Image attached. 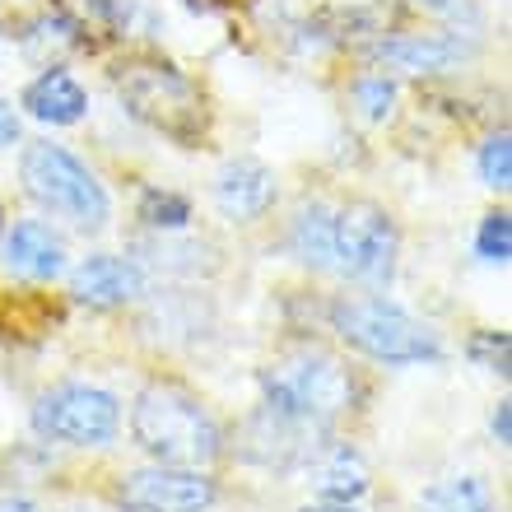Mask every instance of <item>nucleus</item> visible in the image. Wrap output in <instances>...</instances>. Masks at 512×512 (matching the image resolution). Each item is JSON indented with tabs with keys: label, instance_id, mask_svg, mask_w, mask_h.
Masks as SVG:
<instances>
[{
	"label": "nucleus",
	"instance_id": "9d476101",
	"mask_svg": "<svg viewBox=\"0 0 512 512\" xmlns=\"http://www.w3.org/2000/svg\"><path fill=\"white\" fill-rule=\"evenodd\" d=\"M5 266L24 280H52L66 266V243L42 219H24L5 233Z\"/></svg>",
	"mask_w": 512,
	"mask_h": 512
},
{
	"label": "nucleus",
	"instance_id": "6ab92c4d",
	"mask_svg": "<svg viewBox=\"0 0 512 512\" xmlns=\"http://www.w3.org/2000/svg\"><path fill=\"white\" fill-rule=\"evenodd\" d=\"M354 103L364 108L368 122H382L391 112V103H396V84H391L387 75H368V80L354 84Z\"/></svg>",
	"mask_w": 512,
	"mask_h": 512
},
{
	"label": "nucleus",
	"instance_id": "4468645a",
	"mask_svg": "<svg viewBox=\"0 0 512 512\" xmlns=\"http://www.w3.org/2000/svg\"><path fill=\"white\" fill-rule=\"evenodd\" d=\"M312 485L322 489V499L331 503H350L368 489V471L364 461L354 457L350 447H326L322 457L312 461Z\"/></svg>",
	"mask_w": 512,
	"mask_h": 512
},
{
	"label": "nucleus",
	"instance_id": "20e7f679",
	"mask_svg": "<svg viewBox=\"0 0 512 512\" xmlns=\"http://www.w3.org/2000/svg\"><path fill=\"white\" fill-rule=\"evenodd\" d=\"M354 396L350 373L326 354H294L266 373V410L289 424H322Z\"/></svg>",
	"mask_w": 512,
	"mask_h": 512
},
{
	"label": "nucleus",
	"instance_id": "39448f33",
	"mask_svg": "<svg viewBox=\"0 0 512 512\" xmlns=\"http://www.w3.org/2000/svg\"><path fill=\"white\" fill-rule=\"evenodd\" d=\"M336 331L350 340L354 350H364L368 359L382 364H424L438 359V336L429 326H419L410 312L391 308L382 298H354L336 308Z\"/></svg>",
	"mask_w": 512,
	"mask_h": 512
},
{
	"label": "nucleus",
	"instance_id": "f257e3e1",
	"mask_svg": "<svg viewBox=\"0 0 512 512\" xmlns=\"http://www.w3.org/2000/svg\"><path fill=\"white\" fill-rule=\"evenodd\" d=\"M131 433L159 466L201 471L219 457V429L187 391L177 387H145L135 396Z\"/></svg>",
	"mask_w": 512,
	"mask_h": 512
},
{
	"label": "nucleus",
	"instance_id": "7ed1b4c3",
	"mask_svg": "<svg viewBox=\"0 0 512 512\" xmlns=\"http://www.w3.org/2000/svg\"><path fill=\"white\" fill-rule=\"evenodd\" d=\"M117 94H122L126 112H131L135 122L154 126V131L168 135V140H177V145L201 140L205 98L182 70H173V66H126L122 80H117Z\"/></svg>",
	"mask_w": 512,
	"mask_h": 512
},
{
	"label": "nucleus",
	"instance_id": "f03ea898",
	"mask_svg": "<svg viewBox=\"0 0 512 512\" xmlns=\"http://www.w3.org/2000/svg\"><path fill=\"white\" fill-rule=\"evenodd\" d=\"M24 191L42 210L80 224V229H103L108 224V196L98 187V177L84 168L70 149L61 145H28L19 159Z\"/></svg>",
	"mask_w": 512,
	"mask_h": 512
},
{
	"label": "nucleus",
	"instance_id": "dca6fc26",
	"mask_svg": "<svg viewBox=\"0 0 512 512\" xmlns=\"http://www.w3.org/2000/svg\"><path fill=\"white\" fill-rule=\"evenodd\" d=\"M424 512H494V499H489L485 480L452 475V480H443V485H433L424 494Z\"/></svg>",
	"mask_w": 512,
	"mask_h": 512
},
{
	"label": "nucleus",
	"instance_id": "ddd939ff",
	"mask_svg": "<svg viewBox=\"0 0 512 512\" xmlns=\"http://www.w3.org/2000/svg\"><path fill=\"white\" fill-rule=\"evenodd\" d=\"M373 56L396 70H410V75H429V70L452 66L461 56V47L447 38H433V33H405V38H382L373 47Z\"/></svg>",
	"mask_w": 512,
	"mask_h": 512
},
{
	"label": "nucleus",
	"instance_id": "4be33fe9",
	"mask_svg": "<svg viewBox=\"0 0 512 512\" xmlns=\"http://www.w3.org/2000/svg\"><path fill=\"white\" fill-rule=\"evenodd\" d=\"M14 140H19V117H14V108L0 103V149L14 145Z\"/></svg>",
	"mask_w": 512,
	"mask_h": 512
},
{
	"label": "nucleus",
	"instance_id": "423d86ee",
	"mask_svg": "<svg viewBox=\"0 0 512 512\" xmlns=\"http://www.w3.org/2000/svg\"><path fill=\"white\" fill-rule=\"evenodd\" d=\"M117 424H122V405L98 387H56L33 405V429L42 438H61V443H108Z\"/></svg>",
	"mask_w": 512,
	"mask_h": 512
},
{
	"label": "nucleus",
	"instance_id": "6e6552de",
	"mask_svg": "<svg viewBox=\"0 0 512 512\" xmlns=\"http://www.w3.org/2000/svg\"><path fill=\"white\" fill-rule=\"evenodd\" d=\"M117 503L126 512H201L215 503V480L182 466H154L131 471L117 485Z\"/></svg>",
	"mask_w": 512,
	"mask_h": 512
},
{
	"label": "nucleus",
	"instance_id": "a211bd4d",
	"mask_svg": "<svg viewBox=\"0 0 512 512\" xmlns=\"http://www.w3.org/2000/svg\"><path fill=\"white\" fill-rule=\"evenodd\" d=\"M480 177H485V187L508 191V182H512V140H508V131H499L494 140H485V149H480Z\"/></svg>",
	"mask_w": 512,
	"mask_h": 512
},
{
	"label": "nucleus",
	"instance_id": "2eb2a0df",
	"mask_svg": "<svg viewBox=\"0 0 512 512\" xmlns=\"http://www.w3.org/2000/svg\"><path fill=\"white\" fill-rule=\"evenodd\" d=\"M294 252L308 261V266H336V215L326 210L322 201H312L298 210L294 219Z\"/></svg>",
	"mask_w": 512,
	"mask_h": 512
},
{
	"label": "nucleus",
	"instance_id": "b1692460",
	"mask_svg": "<svg viewBox=\"0 0 512 512\" xmlns=\"http://www.w3.org/2000/svg\"><path fill=\"white\" fill-rule=\"evenodd\" d=\"M508 433H512V424H508V401H503L499 410H494V438H499V443H508Z\"/></svg>",
	"mask_w": 512,
	"mask_h": 512
},
{
	"label": "nucleus",
	"instance_id": "0eeeda50",
	"mask_svg": "<svg viewBox=\"0 0 512 512\" xmlns=\"http://www.w3.org/2000/svg\"><path fill=\"white\" fill-rule=\"evenodd\" d=\"M336 266L359 284H391L396 270V229L378 205H350L336 215Z\"/></svg>",
	"mask_w": 512,
	"mask_h": 512
},
{
	"label": "nucleus",
	"instance_id": "412c9836",
	"mask_svg": "<svg viewBox=\"0 0 512 512\" xmlns=\"http://www.w3.org/2000/svg\"><path fill=\"white\" fill-rule=\"evenodd\" d=\"M471 359L485 364L489 373H508V336L503 331H480L471 340Z\"/></svg>",
	"mask_w": 512,
	"mask_h": 512
},
{
	"label": "nucleus",
	"instance_id": "f3484780",
	"mask_svg": "<svg viewBox=\"0 0 512 512\" xmlns=\"http://www.w3.org/2000/svg\"><path fill=\"white\" fill-rule=\"evenodd\" d=\"M140 219H145L149 229H182L191 219V205L173 191H145L140 196Z\"/></svg>",
	"mask_w": 512,
	"mask_h": 512
},
{
	"label": "nucleus",
	"instance_id": "393cba45",
	"mask_svg": "<svg viewBox=\"0 0 512 512\" xmlns=\"http://www.w3.org/2000/svg\"><path fill=\"white\" fill-rule=\"evenodd\" d=\"M298 512H359V508H354V503H331L326 499V503H308V508H298Z\"/></svg>",
	"mask_w": 512,
	"mask_h": 512
},
{
	"label": "nucleus",
	"instance_id": "aec40b11",
	"mask_svg": "<svg viewBox=\"0 0 512 512\" xmlns=\"http://www.w3.org/2000/svg\"><path fill=\"white\" fill-rule=\"evenodd\" d=\"M512 252V219L503 215H485V224H480V256L485 261H494V266H503Z\"/></svg>",
	"mask_w": 512,
	"mask_h": 512
},
{
	"label": "nucleus",
	"instance_id": "f8f14e48",
	"mask_svg": "<svg viewBox=\"0 0 512 512\" xmlns=\"http://www.w3.org/2000/svg\"><path fill=\"white\" fill-rule=\"evenodd\" d=\"M24 108H28V117H38V122H47V126H75L84 112H89V94L80 89L75 75L47 70V75H38V80L24 89Z\"/></svg>",
	"mask_w": 512,
	"mask_h": 512
},
{
	"label": "nucleus",
	"instance_id": "9b49d317",
	"mask_svg": "<svg viewBox=\"0 0 512 512\" xmlns=\"http://www.w3.org/2000/svg\"><path fill=\"white\" fill-rule=\"evenodd\" d=\"M70 289H75V298L94 303V308H117V303H131L145 289V275H140V266L122 261V256H89L75 270Z\"/></svg>",
	"mask_w": 512,
	"mask_h": 512
},
{
	"label": "nucleus",
	"instance_id": "1a4fd4ad",
	"mask_svg": "<svg viewBox=\"0 0 512 512\" xmlns=\"http://www.w3.org/2000/svg\"><path fill=\"white\" fill-rule=\"evenodd\" d=\"M215 201H219V210L233 219L266 215L270 201H275V173L256 159L224 163V168H219V182H215Z\"/></svg>",
	"mask_w": 512,
	"mask_h": 512
},
{
	"label": "nucleus",
	"instance_id": "5701e85b",
	"mask_svg": "<svg viewBox=\"0 0 512 512\" xmlns=\"http://www.w3.org/2000/svg\"><path fill=\"white\" fill-rule=\"evenodd\" d=\"M0 512H38V503L19 499V494H0Z\"/></svg>",
	"mask_w": 512,
	"mask_h": 512
}]
</instances>
